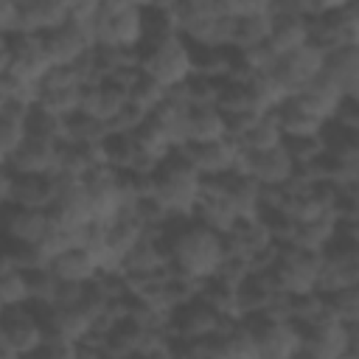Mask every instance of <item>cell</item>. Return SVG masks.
Returning <instances> with one entry per match:
<instances>
[{
    "label": "cell",
    "mask_w": 359,
    "mask_h": 359,
    "mask_svg": "<svg viewBox=\"0 0 359 359\" xmlns=\"http://www.w3.org/2000/svg\"><path fill=\"white\" fill-rule=\"evenodd\" d=\"M8 202L17 208H36L45 210L53 202V185L50 177H36V174H14Z\"/></svg>",
    "instance_id": "d6986e66"
},
{
    "label": "cell",
    "mask_w": 359,
    "mask_h": 359,
    "mask_svg": "<svg viewBox=\"0 0 359 359\" xmlns=\"http://www.w3.org/2000/svg\"><path fill=\"white\" fill-rule=\"evenodd\" d=\"M272 115H275L278 129H280L283 137H317L320 129H323V123H325V121L314 118L294 95H292V98H283V101L272 109Z\"/></svg>",
    "instance_id": "ac0fdd59"
},
{
    "label": "cell",
    "mask_w": 359,
    "mask_h": 359,
    "mask_svg": "<svg viewBox=\"0 0 359 359\" xmlns=\"http://www.w3.org/2000/svg\"><path fill=\"white\" fill-rule=\"evenodd\" d=\"M0 359H20V356H17V353L8 348V342L3 339V334H0Z\"/></svg>",
    "instance_id": "816d5d0a"
},
{
    "label": "cell",
    "mask_w": 359,
    "mask_h": 359,
    "mask_svg": "<svg viewBox=\"0 0 359 359\" xmlns=\"http://www.w3.org/2000/svg\"><path fill=\"white\" fill-rule=\"evenodd\" d=\"M3 309H6V306H3V303H0V314H3Z\"/></svg>",
    "instance_id": "db71d44e"
},
{
    "label": "cell",
    "mask_w": 359,
    "mask_h": 359,
    "mask_svg": "<svg viewBox=\"0 0 359 359\" xmlns=\"http://www.w3.org/2000/svg\"><path fill=\"white\" fill-rule=\"evenodd\" d=\"M269 11H272V25H269L266 48L275 53V59L309 45V20L294 14L292 0H269Z\"/></svg>",
    "instance_id": "8992f818"
},
{
    "label": "cell",
    "mask_w": 359,
    "mask_h": 359,
    "mask_svg": "<svg viewBox=\"0 0 359 359\" xmlns=\"http://www.w3.org/2000/svg\"><path fill=\"white\" fill-rule=\"evenodd\" d=\"M3 163H6V160H3V157H0V165H3Z\"/></svg>",
    "instance_id": "11a10c76"
},
{
    "label": "cell",
    "mask_w": 359,
    "mask_h": 359,
    "mask_svg": "<svg viewBox=\"0 0 359 359\" xmlns=\"http://www.w3.org/2000/svg\"><path fill=\"white\" fill-rule=\"evenodd\" d=\"M216 109H219L222 115H233V112H241V109H252L247 84H244V81H230V79L219 81Z\"/></svg>",
    "instance_id": "8d00e7d4"
},
{
    "label": "cell",
    "mask_w": 359,
    "mask_h": 359,
    "mask_svg": "<svg viewBox=\"0 0 359 359\" xmlns=\"http://www.w3.org/2000/svg\"><path fill=\"white\" fill-rule=\"evenodd\" d=\"M149 121L165 135L171 149H182L188 143V107L165 98L160 107L149 112Z\"/></svg>",
    "instance_id": "ffe728a7"
},
{
    "label": "cell",
    "mask_w": 359,
    "mask_h": 359,
    "mask_svg": "<svg viewBox=\"0 0 359 359\" xmlns=\"http://www.w3.org/2000/svg\"><path fill=\"white\" fill-rule=\"evenodd\" d=\"M278 294L280 292L272 283L269 272H250L236 286V320H247L252 314H264Z\"/></svg>",
    "instance_id": "5bb4252c"
},
{
    "label": "cell",
    "mask_w": 359,
    "mask_h": 359,
    "mask_svg": "<svg viewBox=\"0 0 359 359\" xmlns=\"http://www.w3.org/2000/svg\"><path fill=\"white\" fill-rule=\"evenodd\" d=\"M258 222L266 227L272 241H289L292 233H294V224H297L283 208H261L258 210Z\"/></svg>",
    "instance_id": "ab89813d"
},
{
    "label": "cell",
    "mask_w": 359,
    "mask_h": 359,
    "mask_svg": "<svg viewBox=\"0 0 359 359\" xmlns=\"http://www.w3.org/2000/svg\"><path fill=\"white\" fill-rule=\"evenodd\" d=\"M238 323L252 328L261 359H292L297 353V348L303 345L300 328L289 320H269L264 314H252V317L238 320Z\"/></svg>",
    "instance_id": "5b68a950"
},
{
    "label": "cell",
    "mask_w": 359,
    "mask_h": 359,
    "mask_svg": "<svg viewBox=\"0 0 359 359\" xmlns=\"http://www.w3.org/2000/svg\"><path fill=\"white\" fill-rule=\"evenodd\" d=\"M143 8L126 0H98L93 20V45L104 48H140Z\"/></svg>",
    "instance_id": "7a4b0ae2"
},
{
    "label": "cell",
    "mask_w": 359,
    "mask_h": 359,
    "mask_svg": "<svg viewBox=\"0 0 359 359\" xmlns=\"http://www.w3.org/2000/svg\"><path fill=\"white\" fill-rule=\"evenodd\" d=\"M171 359H227L219 339H194V342H185V339H174L171 337Z\"/></svg>",
    "instance_id": "d590c367"
},
{
    "label": "cell",
    "mask_w": 359,
    "mask_h": 359,
    "mask_svg": "<svg viewBox=\"0 0 359 359\" xmlns=\"http://www.w3.org/2000/svg\"><path fill=\"white\" fill-rule=\"evenodd\" d=\"M331 121L342 129H359V98H342Z\"/></svg>",
    "instance_id": "bcb514c9"
},
{
    "label": "cell",
    "mask_w": 359,
    "mask_h": 359,
    "mask_svg": "<svg viewBox=\"0 0 359 359\" xmlns=\"http://www.w3.org/2000/svg\"><path fill=\"white\" fill-rule=\"evenodd\" d=\"M20 359H25V356H20Z\"/></svg>",
    "instance_id": "6f0895ef"
},
{
    "label": "cell",
    "mask_w": 359,
    "mask_h": 359,
    "mask_svg": "<svg viewBox=\"0 0 359 359\" xmlns=\"http://www.w3.org/2000/svg\"><path fill=\"white\" fill-rule=\"evenodd\" d=\"M104 359H112V356H104Z\"/></svg>",
    "instance_id": "9f6ffc18"
},
{
    "label": "cell",
    "mask_w": 359,
    "mask_h": 359,
    "mask_svg": "<svg viewBox=\"0 0 359 359\" xmlns=\"http://www.w3.org/2000/svg\"><path fill=\"white\" fill-rule=\"evenodd\" d=\"M224 137V115L216 107L188 109V143H213Z\"/></svg>",
    "instance_id": "d4e9b609"
},
{
    "label": "cell",
    "mask_w": 359,
    "mask_h": 359,
    "mask_svg": "<svg viewBox=\"0 0 359 359\" xmlns=\"http://www.w3.org/2000/svg\"><path fill=\"white\" fill-rule=\"evenodd\" d=\"M11 269H14V264H11V258H8L6 247H3V238H0V275L3 272H11Z\"/></svg>",
    "instance_id": "f907efd6"
},
{
    "label": "cell",
    "mask_w": 359,
    "mask_h": 359,
    "mask_svg": "<svg viewBox=\"0 0 359 359\" xmlns=\"http://www.w3.org/2000/svg\"><path fill=\"white\" fill-rule=\"evenodd\" d=\"M269 25H272V11L252 14V17H236V20H233V39H230V48L247 50V48L264 45L266 36H269Z\"/></svg>",
    "instance_id": "484cf974"
},
{
    "label": "cell",
    "mask_w": 359,
    "mask_h": 359,
    "mask_svg": "<svg viewBox=\"0 0 359 359\" xmlns=\"http://www.w3.org/2000/svg\"><path fill=\"white\" fill-rule=\"evenodd\" d=\"M219 345L224 351L227 359H261L258 356V342H255V334L250 325L244 323H236L227 334L219 337Z\"/></svg>",
    "instance_id": "836d02e7"
},
{
    "label": "cell",
    "mask_w": 359,
    "mask_h": 359,
    "mask_svg": "<svg viewBox=\"0 0 359 359\" xmlns=\"http://www.w3.org/2000/svg\"><path fill=\"white\" fill-rule=\"evenodd\" d=\"M8 73V36L0 34V76Z\"/></svg>",
    "instance_id": "681fc988"
},
{
    "label": "cell",
    "mask_w": 359,
    "mask_h": 359,
    "mask_svg": "<svg viewBox=\"0 0 359 359\" xmlns=\"http://www.w3.org/2000/svg\"><path fill=\"white\" fill-rule=\"evenodd\" d=\"M323 53L314 45H303L286 56H278L269 76L275 79V84L280 87V93L286 98L297 95L300 90H306L320 73H323Z\"/></svg>",
    "instance_id": "277c9868"
},
{
    "label": "cell",
    "mask_w": 359,
    "mask_h": 359,
    "mask_svg": "<svg viewBox=\"0 0 359 359\" xmlns=\"http://www.w3.org/2000/svg\"><path fill=\"white\" fill-rule=\"evenodd\" d=\"M67 22L65 0H17V31L20 34H45ZM14 31V34H17Z\"/></svg>",
    "instance_id": "7c38bea8"
},
{
    "label": "cell",
    "mask_w": 359,
    "mask_h": 359,
    "mask_svg": "<svg viewBox=\"0 0 359 359\" xmlns=\"http://www.w3.org/2000/svg\"><path fill=\"white\" fill-rule=\"evenodd\" d=\"M149 118V112L146 109H140L137 104H132V101H126L121 109H118V115L107 123L109 126V132H121V135H132L143 121Z\"/></svg>",
    "instance_id": "ee69618b"
},
{
    "label": "cell",
    "mask_w": 359,
    "mask_h": 359,
    "mask_svg": "<svg viewBox=\"0 0 359 359\" xmlns=\"http://www.w3.org/2000/svg\"><path fill=\"white\" fill-rule=\"evenodd\" d=\"M314 118H320V121H331V115H334V109L339 107V101H342V95H339V90L320 73L306 90H300L297 95H294Z\"/></svg>",
    "instance_id": "7402d4cb"
},
{
    "label": "cell",
    "mask_w": 359,
    "mask_h": 359,
    "mask_svg": "<svg viewBox=\"0 0 359 359\" xmlns=\"http://www.w3.org/2000/svg\"><path fill=\"white\" fill-rule=\"evenodd\" d=\"M39 42L50 65H73L79 56H84L93 48V31L87 25L67 20L59 28L39 34Z\"/></svg>",
    "instance_id": "52a82bcc"
},
{
    "label": "cell",
    "mask_w": 359,
    "mask_h": 359,
    "mask_svg": "<svg viewBox=\"0 0 359 359\" xmlns=\"http://www.w3.org/2000/svg\"><path fill=\"white\" fill-rule=\"evenodd\" d=\"M6 101H8V95H6V73L0 76V109L6 107Z\"/></svg>",
    "instance_id": "f5cc1de1"
},
{
    "label": "cell",
    "mask_w": 359,
    "mask_h": 359,
    "mask_svg": "<svg viewBox=\"0 0 359 359\" xmlns=\"http://www.w3.org/2000/svg\"><path fill=\"white\" fill-rule=\"evenodd\" d=\"M20 272H22V278H25L28 303H50V294H53L56 278H53V272L48 269V264L34 266V269H20Z\"/></svg>",
    "instance_id": "74e56055"
},
{
    "label": "cell",
    "mask_w": 359,
    "mask_h": 359,
    "mask_svg": "<svg viewBox=\"0 0 359 359\" xmlns=\"http://www.w3.org/2000/svg\"><path fill=\"white\" fill-rule=\"evenodd\" d=\"M132 140H135V151H140V154H149V157H154V160H165L174 149H171V143L165 140V135L146 118L135 132H132Z\"/></svg>",
    "instance_id": "e575fe53"
},
{
    "label": "cell",
    "mask_w": 359,
    "mask_h": 359,
    "mask_svg": "<svg viewBox=\"0 0 359 359\" xmlns=\"http://www.w3.org/2000/svg\"><path fill=\"white\" fill-rule=\"evenodd\" d=\"M56 154H59V143L25 137V140L6 157V165H8L14 174L48 177V174L56 171Z\"/></svg>",
    "instance_id": "4fadbf2b"
},
{
    "label": "cell",
    "mask_w": 359,
    "mask_h": 359,
    "mask_svg": "<svg viewBox=\"0 0 359 359\" xmlns=\"http://www.w3.org/2000/svg\"><path fill=\"white\" fill-rule=\"evenodd\" d=\"M17 31V0H0V34Z\"/></svg>",
    "instance_id": "7dc6e473"
},
{
    "label": "cell",
    "mask_w": 359,
    "mask_h": 359,
    "mask_svg": "<svg viewBox=\"0 0 359 359\" xmlns=\"http://www.w3.org/2000/svg\"><path fill=\"white\" fill-rule=\"evenodd\" d=\"M283 149H286V154L292 157L294 168H297V165H309L314 157L323 154L320 135H317V137H283Z\"/></svg>",
    "instance_id": "60d3db41"
},
{
    "label": "cell",
    "mask_w": 359,
    "mask_h": 359,
    "mask_svg": "<svg viewBox=\"0 0 359 359\" xmlns=\"http://www.w3.org/2000/svg\"><path fill=\"white\" fill-rule=\"evenodd\" d=\"M323 309L342 325H353L359 320V286H348V289H337V292H325L320 294Z\"/></svg>",
    "instance_id": "1f68e13d"
},
{
    "label": "cell",
    "mask_w": 359,
    "mask_h": 359,
    "mask_svg": "<svg viewBox=\"0 0 359 359\" xmlns=\"http://www.w3.org/2000/svg\"><path fill=\"white\" fill-rule=\"evenodd\" d=\"M25 359H73V342L67 339H42V345Z\"/></svg>",
    "instance_id": "f6af8a7d"
},
{
    "label": "cell",
    "mask_w": 359,
    "mask_h": 359,
    "mask_svg": "<svg viewBox=\"0 0 359 359\" xmlns=\"http://www.w3.org/2000/svg\"><path fill=\"white\" fill-rule=\"evenodd\" d=\"M323 76L339 90L342 98H359V45L325 53Z\"/></svg>",
    "instance_id": "9a60e30c"
},
{
    "label": "cell",
    "mask_w": 359,
    "mask_h": 359,
    "mask_svg": "<svg viewBox=\"0 0 359 359\" xmlns=\"http://www.w3.org/2000/svg\"><path fill=\"white\" fill-rule=\"evenodd\" d=\"M202 303H208L216 314H227V317H236V286L219 280L216 275L213 278H205L199 283V294H196Z\"/></svg>",
    "instance_id": "d6a6232c"
},
{
    "label": "cell",
    "mask_w": 359,
    "mask_h": 359,
    "mask_svg": "<svg viewBox=\"0 0 359 359\" xmlns=\"http://www.w3.org/2000/svg\"><path fill=\"white\" fill-rule=\"evenodd\" d=\"M0 303L8 309V306H22L28 303V292H25V278L20 269H11V272H3L0 275Z\"/></svg>",
    "instance_id": "b9f144b4"
},
{
    "label": "cell",
    "mask_w": 359,
    "mask_h": 359,
    "mask_svg": "<svg viewBox=\"0 0 359 359\" xmlns=\"http://www.w3.org/2000/svg\"><path fill=\"white\" fill-rule=\"evenodd\" d=\"M191 219L199 222L202 227H208V230L224 236V233L233 227V222H236L238 216H236V210L230 208V202H227L224 196H202V194H199Z\"/></svg>",
    "instance_id": "603a6c76"
},
{
    "label": "cell",
    "mask_w": 359,
    "mask_h": 359,
    "mask_svg": "<svg viewBox=\"0 0 359 359\" xmlns=\"http://www.w3.org/2000/svg\"><path fill=\"white\" fill-rule=\"evenodd\" d=\"M50 62L42 50V42L36 34H8V76L20 81L39 84L48 73Z\"/></svg>",
    "instance_id": "ba28073f"
},
{
    "label": "cell",
    "mask_w": 359,
    "mask_h": 359,
    "mask_svg": "<svg viewBox=\"0 0 359 359\" xmlns=\"http://www.w3.org/2000/svg\"><path fill=\"white\" fill-rule=\"evenodd\" d=\"M280 143H283V135H280L278 121H275L272 112H264L238 140V146L244 151H269V149H275Z\"/></svg>",
    "instance_id": "83f0119b"
},
{
    "label": "cell",
    "mask_w": 359,
    "mask_h": 359,
    "mask_svg": "<svg viewBox=\"0 0 359 359\" xmlns=\"http://www.w3.org/2000/svg\"><path fill=\"white\" fill-rule=\"evenodd\" d=\"M109 135V126L98 118H90L84 112H73L65 118V140L62 143H81V146H98Z\"/></svg>",
    "instance_id": "4316f807"
},
{
    "label": "cell",
    "mask_w": 359,
    "mask_h": 359,
    "mask_svg": "<svg viewBox=\"0 0 359 359\" xmlns=\"http://www.w3.org/2000/svg\"><path fill=\"white\" fill-rule=\"evenodd\" d=\"M126 101H129L126 90H121L118 84H112V81L104 79V81H98V84H87V87H81L79 112H84V115H90V118H98V121L109 123Z\"/></svg>",
    "instance_id": "2e32d148"
},
{
    "label": "cell",
    "mask_w": 359,
    "mask_h": 359,
    "mask_svg": "<svg viewBox=\"0 0 359 359\" xmlns=\"http://www.w3.org/2000/svg\"><path fill=\"white\" fill-rule=\"evenodd\" d=\"M129 101H132V104H137L140 109L151 112L154 107H160V104L165 101V87H163V84H157L154 79H149L146 73H140V79L129 87Z\"/></svg>",
    "instance_id": "f35d334b"
},
{
    "label": "cell",
    "mask_w": 359,
    "mask_h": 359,
    "mask_svg": "<svg viewBox=\"0 0 359 359\" xmlns=\"http://www.w3.org/2000/svg\"><path fill=\"white\" fill-rule=\"evenodd\" d=\"M0 334L8 342V348L17 356H28L42 345V325L34 317V311L28 309V303L22 306H8L0 314Z\"/></svg>",
    "instance_id": "30bf717a"
},
{
    "label": "cell",
    "mask_w": 359,
    "mask_h": 359,
    "mask_svg": "<svg viewBox=\"0 0 359 359\" xmlns=\"http://www.w3.org/2000/svg\"><path fill=\"white\" fill-rule=\"evenodd\" d=\"M154 196L174 216L194 213V205L199 199V174L177 149L154 171Z\"/></svg>",
    "instance_id": "6da1fadb"
},
{
    "label": "cell",
    "mask_w": 359,
    "mask_h": 359,
    "mask_svg": "<svg viewBox=\"0 0 359 359\" xmlns=\"http://www.w3.org/2000/svg\"><path fill=\"white\" fill-rule=\"evenodd\" d=\"M165 264H168L165 250H163L151 236H143V238L123 255L121 272H123V275H154V272H160Z\"/></svg>",
    "instance_id": "44dd1931"
},
{
    "label": "cell",
    "mask_w": 359,
    "mask_h": 359,
    "mask_svg": "<svg viewBox=\"0 0 359 359\" xmlns=\"http://www.w3.org/2000/svg\"><path fill=\"white\" fill-rule=\"evenodd\" d=\"M219 317L208 303H202L199 297L174 309L171 317H168V334L174 339H185V342H194V339H216V331H219Z\"/></svg>",
    "instance_id": "9c48e42d"
},
{
    "label": "cell",
    "mask_w": 359,
    "mask_h": 359,
    "mask_svg": "<svg viewBox=\"0 0 359 359\" xmlns=\"http://www.w3.org/2000/svg\"><path fill=\"white\" fill-rule=\"evenodd\" d=\"M194 168L199 177L205 174H227L233 171L236 154H238V143L230 137L213 140V143H185L182 149H177Z\"/></svg>",
    "instance_id": "8fae6325"
},
{
    "label": "cell",
    "mask_w": 359,
    "mask_h": 359,
    "mask_svg": "<svg viewBox=\"0 0 359 359\" xmlns=\"http://www.w3.org/2000/svg\"><path fill=\"white\" fill-rule=\"evenodd\" d=\"M140 70L163 84L165 90L182 84L191 76V50L188 42L177 34L160 42H146L140 45Z\"/></svg>",
    "instance_id": "3957f363"
},
{
    "label": "cell",
    "mask_w": 359,
    "mask_h": 359,
    "mask_svg": "<svg viewBox=\"0 0 359 359\" xmlns=\"http://www.w3.org/2000/svg\"><path fill=\"white\" fill-rule=\"evenodd\" d=\"M98 154L101 163L112 171H126L135 160V140L132 135H121V132H109L101 143H98Z\"/></svg>",
    "instance_id": "f546056e"
},
{
    "label": "cell",
    "mask_w": 359,
    "mask_h": 359,
    "mask_svg": "<svg viewBox=\"0 0 359 359\" xmlns=\"http://www.w3.org/2000/svg\"><path fill=\"white\" fill-rule=\"evenodd\" d=\"M230 208L236 210L238 219H252L258 216V196H261V185L252 180V177H238V174H230L227 180V188L222 194Z\"/></svg>",
    "instance_id": "cb8c5ba5"
},
{
    "label": "cell",
    "mask_w": 359,
    "mask_h": 359,
    "mask_svg": "<svg viewBox=\"0 0 359 359\" xmlns=\"http://www.w3.org/2000/svg\"><path fill=\"white\" fill-rule=\"evenodd\" d=\"M292 359H328V356H325V353H320L317 348H311V345H306V342H303Z\"/></svg>",
    "instance_id": "c3c4849f"
},
{
    "label": "cell",
    "mask_w": 359,
    "mask_h": 359,
    "mask_svg": "<svg viewBox=\"0 0 359 359\" xmlns=\"http://www.w3.org/2000/svg\"><path fill=\"white\" fill-rule=\"evenodd\" d=\"M48 269L53 272L56 280H70V283H87L101 272L98 258L81 247H67L65 252L53 255L48 261Z\"/></svg>",
    "instance_id": "e0dca14e"
},
{
    "label": "cell",
    "mask_w": 359,
    "mask_h": 359,
    "mask_svg": "<svg viewBox=\"0 0 359 359\" xmlns=\"http://www.w3.org/2000/svg\"><path fill=\"white\" fill-rule=\"evenodd\" d=\"M22 126H25V137H34V140H48V143L65 140V118H56L36 104L28 109Z\"/></svg>",
    "instance_id": "f1b7e54d"
},
{
    "label": "cell",
    "mask_w": 359,
    "mask_h": 359,
    "mask_svg": "<svg viewBox=\"0 0 359 359\" xmlns=\"http://www.w3.org/2000/svg\"><path fill=\"white\" fill-rule=\"evenodd\" d=\"M79 101H81V87H39L36 107H42L56 118H70L73 112H79Z\"/></svg>",
    "instance_id": "4dcf8cb0"
},
{
    "label": "cell",
    "mask_w": 359,
    "mask_h": 359,
    "mask_svg": "<svg viewBox=\"0 0 359 359\" xmlns=\"http://www.w3.org/2000/svg\"><path fill=\"white\" fill-rule=\"evenodd\" d=\"M22 140H25V126H22V121L14 118V115L0 112V157L6 160Z\"/></svg>",
    "instance_id": "7bdbcfd3"
}]
</instances>
